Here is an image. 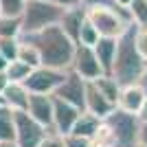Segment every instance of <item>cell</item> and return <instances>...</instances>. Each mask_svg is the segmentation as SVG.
Listing matches in <instances>:
<instances>
[{
	"instance_id": "cell-1",
	"label": "cell",
	"mask_w": 147,
	"mask_h": 147,
	"mask_svg": "<svg viewBox=\"0 0 147 147\" xmlns=\"http://www.w3.org/2000/svg\"><path fill=\"white\" fill-rule=\"evenodd\" d=\"M22 37L31 40L37 46L44 66L59 68V70H68L70 68V61H73L77 44L61 31L59 24L46 26V29L37 31V33H29V35H22Z\"/></svg>"
},
{
	"instance_id": "cell-2",
	"label": "cell",
	"mask_w": 147,
	"mask_h": 147,
	"mask_svg": "<svg viewBox=\"0 0 147 147\" xmlns=\"http://www.w3.org/2000/svg\"><path fill=\"white\" fill-rule=\"evenodd\" d=\"M145 66H147L145 57H143L134 46V24H132L117 40V55H114V61H112L110 75L117 77V81L121 86L138 84Z\"/></svg>"
},
{
	"instance_id": "cell-3",
	"label": "cell",
	"mask_w": 147,
	"mask_h": 147,
	"mask_svg": "<svg viewBox=\"0 0 147 147\" xmlns=\"http://www.w3.org/2000/svg\"><path fill=\"white\" fill-rule=\"evenodd\" d=\"M86 18L90 24L97 29L101 37H121L129 26L134 24L129 18V11L119 5H108V7H97V5H84Z\"/></svg>"
},
{
	"instance_id": "cell-4",
	"label": "cell",
	"mask_w": 147,
	"mask_h": 147,
	"mask_svg": "<svg viewBox=\"0 0 147 147\" xmlns=\"http://www.w3.org/2000/svg\"><path fill=\"white\" fill-rule=\"evenodd\" d=\"M61 13H64V9L57 7L55 2H51V0H26L24 9L20 13L22 35L37 33V31L46 29V26L59 24Z\"/></svg>"
},
{
	"instance_id": "cell-5",
	"label": "cell",
	"mask_w": 147,
	"mask_h": 147,
	"mask_svg": "<svg viewBox=\"0 0 147 147\" xmlns=\"http://www.w3.org/2000/svg\"><path fill=\"white\" fill-rule=\"evenodd\" d=\"M103 121L112 129L114 147H138V127H141V121H138L136 114H129V112H123L119 108H114Z\"/></svg>"
},
{
	"instance_id": "cell-6",
	"label": "cell",
	"mask_w": 147,
	"mask_h": 147,
	"mask_svg": "<svg viewBox=\"0 0 147 147\" xmlns=\"http://www.w3.org/2000/svg\"><path fill=\"white\" fill-rule=\"evenodd\" d=\"M68 70H59V68H51V66H35L29 73L22 84L26 86V90L31 94H55V90L59 88V84L64 81Z\"/></svg>"
},
{
	"instance_id": "cell-7",
	"label": "cell",
	"mask_w": 147,
	"mask_h": 147,
	"mask_svg": "<svg viewBox=\"0 0 147 147\" xmlns=\"http://www.w3.org/2000/svg\"><path fill=\"white\" fill-rule=\"evenodd\" d=\"M13 119H16V136L13 138L20 147H37L42 143L44 134H46V127L42 123H37L26 110L13 112Z\"/></svg>"
},
{
	"instance_id": "cell-8",
	"label": "cell",
	"mask_w": 147,
	"mask_h": 147,
	"mask_svg": "<svg viewBox=\"0 0 147 147\" xmlns=\"http://www.w3.org/2000/svg\"><path fill=\"white\" fill-rule=\"evenodd\" d=\"M68 70H73L75 75H79L84 81H94L97 77L103 75V68L99 64L92 46H81V44L75 46V55H73V61H70V68H68Z\"/></svg>"
},
{
	"instance_id": "cell-9",
	"label": "cell",
	"mask_w": 147,
	"mask_h": 147,
	"mask_svg": "<svg viewBox=\"0 0 147 147\" xmlns=\"http://www.w3.org/2000/svg\"><path fill=\"white\" fill-rule=\"evenodd\" d=\"M86 86H88V81H84L79 75H75L73 70H68L66 77H64V81H61L59 88L55 90V97L64 99V101H68V103H73V105H77V108L84 110Z\"/></svg>"
},
{
	"instance_id": "cell-10",
	"label": "cell",
	"mask_w": 147,
	"mask_h": 147,
	"mask_svg": "<svg viewBox=\"0 0 147 147\" xmlns=\"http://www.w3.org/2000/svg\"><path fill=\"white\" fill-rule=\"evenodd\" d=\"M79 112H81V108L68 103L64 99H57L53 94V129L59 132L61 136L70 134V129H73L75 121L79 117Z\"/></svg>"
},
{
	"instance_id": "cell-11",
	"label": "cell",
	"mask_w": 147,
	"mask_h": 147,
	"mask_svg": "<svg viewBox=\"0 0 147 147\" xmlns=\"http://www.w3.org/2000/svg\"><path fill=\"white\" fill-rule=\"evenodd\" d=\"M26 112L46 129H51L53 127V94H31Z\"/></svg>"
},
{
	"instance_id": "cell-12",
	"label": "cell",
	"mask_w": 147,
	"mask_h": 147,
	"mask_svg": "<svg viewBox=\"0 0 147 147\" xmlns=\"http://www.w3.org/2000/svg\"><path fill=\"white\" fill-rule=\"evenodd\" d=\"M114 108H117V105L112 103V101H108V99L97 90V86H94L92 81H88V86H86V99H84V110L90 112V114H94V117H99L101 121H103Z\"/></svg>"
},
{
	"instance_id": "cell-13",
	"label": "cell",
	"mask_w": 147,
	"mask_h": 147,
	"mask_svg": "<svg viewBox=\"0 0 147 147\" xmlns=\"http://www.w3.org/2000/svg\"><path fill=\"white\" fill-rule=\"evenodd\" d=\"M84 20H86V9H84L81 2L75 5V7L64 9V13H61V18H59L61 31H64L75 44H77V35H79V29H81V24H84Z\"/></svg>"
},
{
	"instance_id": "cell-14",
	"label": "cell",
	"mask_w": 147,
	"mask_h": 147,
	"mask_svg": "<svg viewBox=\"0 0 147 147\" xmlns=\"http://www.w3.org/2000/svg\"><path fill=\"white\" fill-rule=\"evenodd\" d=\"M143 101H145V92L138 84H127V86H121V92H119L117 99V108L123 112H129V114H136L141 110Z\"/></svg>"
},
{
	"instance_id": "cell-15",
	"label": "cell",
	"mask_w": 147,
	"mask_h": 147,
	"mask_svg": "<svg viewBox=\"0 0 147 147\" xmlns=\"http://www.w3.org/2000/svg\"><path fill=\"white\" fill-rule=\"evenodd\" d=\"M29 97H31V92L26 90V86L22 81H9V86L2 90V101H5V105L11 108L13 112L26 110Z\"/></svg>"
},
{
	"instance_id": "cell-16",
	"label": "cell",
	"mask_w": 147,
	"mask_h": 147,
	"mask_svg": "<svg viewBox=\"0 0 147 147\" xmlns=\"http://www.w3.org/2000/svg\"><path fill=\"white\" fill-rule=\"evenodd\" d=\"M117 40L119 37H99L97 44L92 46L99 64L103 68V73L112 70V61H114V55H117Z\"/></svg>"
},
{
	"instance_id": "cell-17",
	"label": "cell",
	"mask_w": 147,
	"mask_h": 147,
	"mask_svg": "<svg viewBox=\"0 0 147 147\" xmlns=\"http://www.w3.org/2000/svg\"><path fill=\"white\" fill-rule=\"evenodd\" d=\"M99 125H101V119L99 117H94V114H90V112H86V110H81L77 121H75V125H73V129H70V134L84 136V138H92L94 132L99 129Z\"/></svg>"
},
{
	"instance_id": "cell-18",
	"label": "cell",
	"mask_w": 147,
	"mask_h": 147,
	"mask_svg": "<svg viewBox=\"0 0 147 147\" xmlns=\"http://www.w3.org/2000/svg\"><path fill=\"white\" fill-rule=\"evenodd\" d=\"M94 86H97V90L103 94L108 101H112V103L117 105V99H119V92H121V84L117 81V77L110 73H103L101 77H97V79L92 81Z\"/></svg>"
},
{
	"instance_id": "cell-19",
	"label": "cell",
	"mask_w": 147,
	"mask_h": 147,
	"mask_svg": "<svg viewBox=\"0 0 147 147\" xmlns=\"http://www.w3.org/2000/svg\"><path fill=\"white\" fill-rule=\"evenodd\" d=\"M16 59L24 61V64H29L31 68H35L42 64V57H40V51H37V46L31 40H26V37L20 35V46H18V57Z\"/></svg>"
},
{
	"instance_id": "cell-20",
	"label": "cell",
	"mask_w": 147,
	"mask_h": 147,
	"mask_svg": "<svg viewBox=\"0 0 147 147\" xmlns=\"http://www.w3.org/2000/svg\"><path fill=\"white\" fill-rule=\"evenodd\" d=\"M22 35V20L20 16L0 13V37H20Z\"/></svg>"
},
{
	"instance_id": "cell-21",
	"label": "cell",
	"mask_w": 147,
	"mask_h": 147,
	"mask_svg": "<svg viewBox=\"0 0 147 147\" xmlns=\"http://www.w3.org/2000/svg\"><path fill=\"white\" fill-rule=\"evenodd\" d=\"M13 136H16V119H13V110L2 103V105H0V141H7V138H13Z\"/></svg>"
},
{
	"instance_id": "cell-22",
	"label": "cell",
	"mask_w": 147,
	"mask_h": 147,
	"mask_svg": "<svg viewBox=\"0 0 147 147\" xmlns=\"http://www.w3.org/2000/svg\"><path fill=\"white\" fill-rule=\"evenodd\" d=\"M33 70V68L29 66V64H24V61H20V59H13L7 64L5 68V73L7 77H9V81H24L26 77H29V73Z\"/></svg>"
},
{
	"instance_id": "cell-23",
	"label": "cell",
	"mask_w": 147,
	"mask_h": 147,
	"mask_svg": "<svg viewBox=\"0 0 147 147\" xmlns=\"http://www.w3.org/2000/svg\"><path fill=\"white\" fill-rule=\"evenodd\" d=\"M99 33H97V29L90 24V20H84V24H81V29H79V35H77V44H81V46H94L97 44V40H99Z\"/></svg>"
},
{
	"instance_id": "cell-24",
	"label": "cell",
	"mask_w": 147,
	"mask_h": 147,
	"mask_svg": "<svg viewBox=\"0 0 147 147\" xmlns=\"http://www.w3.org/2000/svg\"><path fill=\"white\" fill-rule=\"evenodd\" d=\"M127 11L134 24H147V0H132Z\"/></svg>"
},
{
	"instance_id": "cell-25",
	"label": "cell",
	"mask_w": 147,
	"mask_h": 147,
	"mask_svg": "<svg viewBox=\"0 0 147 147\" xmlns=\"http://www.w3.org/2000/svg\"><path fill=\"white\" fill-rule=\"evenodd\" d=\"M18 46H20V37H0V55L7 61H13L18 57Z\"/></svg>"
},
{
	"instance_id": "cell-26",
	"label": "cell",
	"mask_w": 147,
	"mask_h": 147,
	"mask_svg": "<svg viewBox=\"0 0 147 147\" xmlns=\"http://www.w3.org/2000/svg\"><path fill=\"white\" fill-rule=\"evenodd\" d=\"M134 46L143 57H147V24H134Z\"/></svg>"
},
{
	"instance_id": "cell-27",
	"label": "cell",
	"mask_w": 147,
	"mask_h": 147,
	"mask_svg": "<svg viewBox=\"0 0 147 147\" xmlns=\"http://www.w3.org/2000/svg\"><path fill=\"white\" fill-rule=\"evenodd\" d=\"M24 9V0H0V11L5 16H20Z\"/></svg>"
},
{
	"instance_id": "cell-28",
	"label": "cell",
	"mask_w": 147,
	"mask_h": 147,
	"mask_svg": "<svg viewBox=\"0 0 147 147\" xmlns=\"http://www.w3.org/2000/svg\"><path fill=\"white\" fill-rule=\"evenodd\" d=\"M37 147H64V136L51 127V129H46V134H44L42 143H40Z\"/></svg>"
},
{
	"instance_id": "cell-29",
	"label": "cell",
	"mask_w": 147,
	"mask_h": 147,
	"mask_svg": "<svg viewBox=\"0 0 147 147\" xmlns=\"http://www.w3.org/2000/svg\"><path fill=\"white\" fill-rule=\"evenodd\" d=\"M64 147H92V143L90 138H84V136L66 134L64 136Z\"/></svg>"
},
{
	"instance_id": "cell-30",
	"label": "cell",
	"mask_w": 147,
	"mask_h": 147,
	"mask_svg": "<svg viewBox=\"0 0 147 147\" xmlns=\"http://www.w3.org/2000/svg\"><path fill=\"white\" fill-rule=\"evenodd\" d=\"M138 145L147 147V123H141V127H138Z\"/></svg>"
},
{
	"instance_id": "cell-31",
	"label": "cell",
	"mask_w": 147,
	"mask_h": 147,
	"mask_svg": "<svg viewBox=\"0 0 147 147\" xmlns=\"http://www.w3.org/2000/svg\"><path fill=\"white\" fill-rule=\"evenodd\" d=\"M136 117H138V121H141V123H147V97H145V101H143L141 110L136 112Z\"/></svg>"
},
{
	"instance_id": "cell-32",
	"label": "cell",
	"mask_w": 147,
	"mask_h": 147,
	"mask_svg": "<svg viewBox=\"0 0 147 147\" xmlns=\"http://www.w3.org/2000/svg\"><path fill=\"white\" fill-rule=\"evenodd\" d=\"M51 2H55V5H57V7H61V9H68V7L79 5V0H51Z\"/></svg>"
},
{
	"instance_id": "cell-33",
	"label": "cell",
	"mask_w": 147,
	"mask_h": 147,
	"mask_svg": "<svg viewBox=\"0 0 147 147\" xmlns=\"http://www.w3.org/2000/svg\"><path fill=\"white\" fill-rule=\"evenodd\" d=\"M138 86L143 88V92H145V97H147V66H145V70H143L141 79H138Z\"/></svg>"
},
{
	"instance_id": "cell-34",
	"label": "cell",
	"mask_w": 147,
	"mask_h": 147,
	"mask_svg": "<svg viewBox=\"0 0 147 147\" xmlns=\"http://www.w3.org/2000/svg\"><path fill=\"white\" fill-rule=\"evenodd\" d=\"M9 86V77H7L5 70H0V94H2V90Z\"/></svg>"
},
{
	"instance_id": "cell-35",
	"label": "cell",
	"mask_w": 147,
	"mask_h": 147,
	"mask_svg": "<svg viewBox=\"0 0 147 147\" xmlns=\"http://www.w3.org/2000/svg\"><path fill=\"white\" fill-rule=\"evenodd\" d=\"M0 147H20L16 143V138H7V141H0Z\"/></svg>"
},
{
	"instance_id": "cell-36",
	"label": "cell",
	"mask_w": 147,
	"mask_h": 147,
	"mask_svg": "<svg viewBox=\"0 0 147 147\" xmlns=\"http://www.w3.org/2000/svg\"><path fill=\"white\" fill-rule=\"evenodd\" d=\"M114 2H117L119 7H125V9H127V5L132 2V0H114Z\"/></svg>"
},
{
	"instance_id": "cell-37",
	"label": "cell",
	"mask_w": 147,
	"mask_h": 147,
	"mask_svg": "<svg viewBox=\"0 0 147 147\" xmlns=\"http://www.w3.org/2000/svg\"><path fill=\"white\" fill-rule=\"evenodd\" d=\"M7 64H9V61H7V59H5V57L0 55V70H5V68H7Z\"/></svg>"
},
{
	"instance_id": "cell-38",
	"label": "cell",
	"mask_w": 147,
	"mask_h": 147,
	"mask_svg": "<svg viewBox=\"0 0 147 147\" xmlns=\"http://www.w3.org/2000/svg\"><path fill=\"white\" fill-rule=\"evenodd\" d=\"M2 103H5V101H2V94H0V105H2Z\"/></svg>"
},
{
	"instance_id": "cell-39",
	"label": "cell",
	"mask_w": 147,
	"mask_h": 147,
	"mask_svg": "<svg viewBox=\"0 0 147 147\" xmlns=\"http://www.w3.org/2000/svg\"><path fill=\"white\" fill-rule=\"evenodd\" d=\"M79 2H84V0H79Z\"/></svg>"
},
{
	"instance_id": "cell-40",
	"label": "cell",
	"mask_w": 147,
	"mask_h": 147,
	"mask_svg": "<svg viewBox=\"0 0 147 147\" xmlns=\"http://www.w3.org/2000/svg\"><path fill=\"white\" fill-rule=\"evenodd\" d=\"M145 61H147V57H145Z\"/></svg>"
},
{
	"instance_id": "cell-41",
	"label": "cell",
	"mask_w": 147,
	"mask_h": 147,
	"mask_svg": "<svg viewBox=\"0 0 147 147\" xmlns=\"http://www.w3.org/2000/svg\"><path fill=\"white\" fill-rule=\"evenodd\" d=\"M138 147H141V145H138Z\"/></svg>"
},
{
	"instance_id": "cell-42",
	"label": "cell",
	"mask_w": 147,
	"mask_h": 147,
	"mask_svg": "<svg viewBox=\"0 0 147 147\" xmlns=\"http://www.w3.org/2000/svg\"><path fill=\"white\" fill-rule=\"evenodd\" d=\"M0 13H2V11H0Z\"/></svg>"
},
{
	"instance_id": "cell-43",
	"label": "cell",
	"mask_w": 147,
	"mask_h": 147,
	"mask_svg": "<svg viewBox=\"0 0 147 147\" xmlns=\"http://www.w3.org/2000/svg\"><path fill=\"white\" fill-rule=\"evenodd\" d=\"M24 2H26V0H24Z\"/></svg>"
}]
</instances>
